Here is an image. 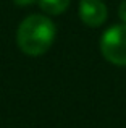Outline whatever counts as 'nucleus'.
I'll return each instance as SVG.
<instances>
[{"instance_id":"f257e3e1","label":"nucleus","mask_w":126,"mask_h":128,"mask_svg":"<svg viewBox=\"0 0 126 128\" xmlns=\"http://www.w3.org/2000/svg\"><path fill=\"white\" fill-rule=\"evenodd\" d=\"M55 24L49 16L29 15L21 21L16 32L18 47L31 57L45 54L55 41Z\"/></svg>"},{"instance_id":"f03ea898","label":"nucleus","mask_w":126,"mask_h":128,"mask_svg":"<svg viewBox=\"0 0 126 128\" xmlns=\"http://www.w3.org/2000/svg\"><path fill=\"white\" fill-rule=\"evenodd\" d=\"M100 52L107 62L126 66V24H115L102 34Z\"/></svg>"},{"instance_id":"7ed1b4c3","label":"nucleus","mask_w":126,"mask_h":128,"mask_svg":"<svg viewBox=\"0 0 126 128\" xmlns=\"http://www.w3.org/2000/svg\"><path fill=\"white\" fill-rule=\"evenodd\" d=\"M79 18L89 28H99L107 20V6L102 0H81Z\"/></svg>"},{"instance_id":"20e7f679","label":"nucleus","mask_w":126,"mask_h":128,"mask_svg":"<svg viewBox=\"0 0 126 128\" xmlns=\"http://www.w3.org/2000/svg\"><path fill=\"white\" fill-rule=\"evenodd\" d=\"M71 0H37L39 6L42 8V12L49 13V15H62L63 12H66L69 6Z\"/></svg>"},{"instance_id":"39448f33","label":"nucleus","mask_w":126,"mask_h":128,"mask_svg":"<svg viewBox=\"0 0 126 128\" xmlns=\"http://www.w3.org/2000/svg\"><path fill=\"white\" fill-rule=\"evenodd\" d=\"M118 16L121 18L123 24H126V0H123L120 3V6H118Z\"/></svg>"},{"instance_id":"423d86ee","label":"nucleus","mask_w":126,"mask_h":128,"mask_svg":"<svg viewBox=\"0 0 126 128\" xmlns=\"http://www.w3.org/2000/svg\"><path fill=\"white\" fill-rule=\"evenodd\" d=\"M13 3H16L18 6H29L36 3V0H13Z\"/></svg>"}]
</instances>
